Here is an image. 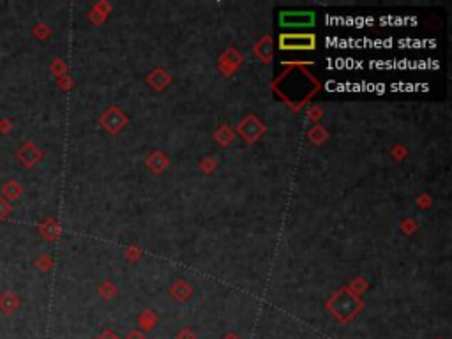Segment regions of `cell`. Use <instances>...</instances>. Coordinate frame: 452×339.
Returning <instances> with one entry per match:
<instances>
[{"label": "cell", "mask_w": 452, "mask_h": 339, "mask_svg": "<svg viewBox=\"0 0 452 339\" xmlns=\"http://www.w3.org/2000/svg\"><path fill=\"white\" fill-rule=\"evenodd\" d=\"M8 212V207H6V203L2 200H0V216H4V214Z\"/></svg>", "instance_id": "6da1fadb"}]
</instances>
